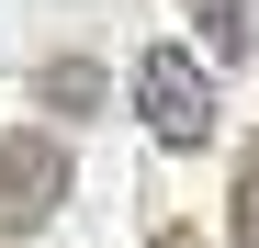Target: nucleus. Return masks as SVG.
Wrapping results in <instances>:
<instances>
[{
  "label": "nucleus",
  "instance_id": "obj_1",
  "mask_svg": "<svg viewBox=\"0 0 259 248\" xmlns=\"http://www.w3.org/2000/svg\"><path fill=\"white\" fill-rule=\"evenodd\" d=\"M136 113H147V136L181 147V158L214 147V79H203L181 46H147V57H136Z\"/></svg>",
  "mask_w": 259,
  "mask_h": 248
},
{
  "label": "nucleus",
  "instance_id": "obj_2",
  "mask_svg": "<svg viewBox=\"0 0 259 248\" xmlns=\"http://www.w3.org/2000/svg\"><path fill=\"white\" fill-rule=\"evenodd\" d=\"M68 203V147L46 124H23V136H0V237H34Z\"/></svg>",
  "mask_w": 259,
  "mask_h": 248
},
{
  "label": "nucleus",
  "instance_id": "obj_3",
  "mask_svg": "<svg viewBox=\"0 0 259 248\" xmlns=\"http://www.w3.org/2000/svg\"><path fill=\"white\" fill-rule=\"evenodd\" d=\"M192 23H203V46L226 57V68L259 57V0H192Z\"/></svg>",
  "mask_w": 259,
  "mask_h": 248
},
{
  "label": "nucleus",
  "instance_id": "obj_4",
  "mask_svg": "<svg viewBox=\"0 0 259 248\" xmlns=\"http://www.w3.org/2000/svg\"><path fill=\"white\" fill-rule=\"evenodd\" d=\"M34 102H57V113H91V102H102V68H91V57H57L46 79H34Z\"/></svg>",
  "mask_w": 259,
  "mask_h": 248
},
{
  "label": "nucleus",
  "instance_id": "obj_5",
  "mask_svg": "<svg viewBox=\"0 0 259 248\" xmlns=\"http://www.w3.org/2000/svg\"><path fill=\"white\" fill-rule=\"evenodd\" d=\"M237 248H259V136L237 147Z\"/></svg>",
  "mask_w": 259,
  "mask_h": 248
},
{
  "label": "nucleus",
  "instance_id": "obj_6",
  "mask_svg": "<svg viewBox=\"0 0 259 248\" xmlns=\"http://www.w3.org/2000/svg\"><path fill=\"white\" fill-rule=\"evenodd\" d=\"M147 248H203V237H192V226H158V237H147Z\"/></svg>",
  "mask_w": 259,
  "mask_h": 248
}]
</instances>
